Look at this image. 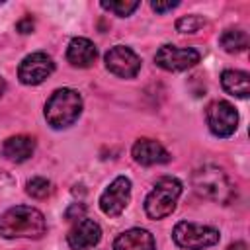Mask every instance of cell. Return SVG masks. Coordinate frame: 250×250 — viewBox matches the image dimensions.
Masks as SVG:
<instances>
[{
    "label": "cell",
    "mask_w": 250,
    "mask_h": 250,
    "mask_svg": "<svg viewBox=\"0 0 250 250\" xmlns=\"http://www.w3.org/2000/svg\"><path fill=\"white\" fill-rule=\"evenodd\" d=\"M47 230L43 213L29 205H16L0 215L2 238H41Z\"/></svg>",
    "instance_id": "1"
},
{
    "label": "cell",
    "mask_w": 250,
    "mask_h": 250,
    "mask_svg": "<svg viewBox=\"0 0 250 250\" xmlns=\"http://www.w3.org/2000/svg\"><path fill=\"white\" fill-rule=\"evenodd\" d=\"M45 119L53 129H66L76 123L82 113V98L72 88L55 90L45 102Z\"/></svg>",
    "instance_id": "2"
},
{
    "label": "cell",
    "mask_w": 250,
    "mask_h": 250,
    "mask_svg": "<svg viewBox=\"0 0 250 250\" xmlns=\"http://www.w3.org/2000/svg\"><path fill=\"white\" fill-rule=\"evenodd\" d=\"M191 186L199 197H205V199H211L217 203H229L234 193L227 172L215 164L199 166L191 174Z\"/></svg>",
    "instance_id": "3"
},
{
    "label": "cell",
    "mask_w": 250,
    "mask_h": 250,
    "mask_svg": "<svg viewBox=\"0 0 250 250\" xmlns=\"http://www.w3.org/2000/svg\"><path fill=\"white\" fill-rule=\"evenodd\" d=\"M182 195V182L174 176H162L154 182L152 189L145 199V213L148 219H164L174 213L176 203Z\"/></svg>",
    "instance_id": "4"
},
{
    "label": "cell",
    "mask_w": 250,
    "mask_h": 250,
    "mask_svg": "<svg viewBox=\"0 0 250 250\" xmlns=\"http://www.w3.org/2000/svg\"><path fill=\"white\" fill-rule=\"evenodd\" d=\"M172 238H174L176 246H180L184 250H203V248L215 246L219 242L221 234L213 227L180 221L172 230Z\"/></svg>",
    "instance_id": "5"
},
{
    "label": "cell",
    "mask_w": 250,
    "mask_h": 250,
    "mask_svg": "<svg viewBox=\"0 0 250 250\" xmlns=\"http://www.w3.org/2000/svg\"><path fill=\"white\" fill-rule=\"evenodd\" d=\"M205 119H207L209 131L219 139H227V137L234 135V131L238 127V113H236L234 105L225 100L211 102L207 105Z\"/></svg>",
    "instance_id": "6"
},
{
    "label": "cell",
    "mask_w": 250,
    "mask_h": 250,
    "mask_svg": "<svg viewBox=\"0 0 250 250\" xmlns=\"http://www.w3.org/2000/svg\"><path fill=\"white\" fill-rule=\"evenodd\" d=\"M201 61V53L191 47H176V45H162L156 55L154 62L168 70V72H182L195 66Z\"/></svg>",
    "instance_id": "7"
},
{
    "label": "cell",
    "mask_w": 250,
    "mask_h": 250,
    "mask_svg": "<svg viewBox=\"0 0 250 250\" xmlns=\"http://www.w3.org/2000/svg\"><path fill=\"white\" fill-rule=\"evenodd\" d=\"M53 70H55L53 59L47 53L37 51V53L27 55L20 62V66H18V78L25 86H37L45 78H49L53 74Z\"/></svg>",
    "instance_id": "8"
},
{
    "label": "cell",
    "mask_w": 250,
    "mask_h": 250,
    "mask_svg": "<svg viewBox=\"0 0 250 250\" xmlns=\"http://www.w3.org/2000/svg\"><path fill=\"white\" fill-rule=\"evenodd\" d=\"M131 199V180L117 176L100 195V209L107 217H117L125 211Z\"/></svg>",
    "instance_id": "9"
},
{
    "label": "cell",
    "mask_w": 250,
    "mask_h": 250,
    "mask_svg": "<svg viewBox=\"0 0 250 250\" xmlns=\"http://www.w3.org/2000/svg\"><path fill=\"white\" fill-rule=\"evenodd\" d=\"M104 61H105V68L119 78H135L141 70L139 55L131 47H125V45L111 47L104 55Z\"/></svg>",
    "instance_id": "10"
},
{
    "label": "cell",
    "mask_w": 250,
    "mask_h": 250,
    "mask_svg": "<svg viewBox=\"0 0 250 250\" xmlns=\"http://www.w3.org/2000/svg\"><path fill=\"white\" fill-rule=\"evenodd\" d=\"M102 238V229L96 221L92 219H78L74 221V225L70 227L68 234H66V242L72 250H88L94 248Z\"/></svg>",
    "instance_id": "11"
},
{
    "label": "cell",
    "mask_w": 250,
    "mask_h": 250,
    "mask_svg": "<svg viewBox=\"0 0 250 250\" xmlns=\"http://www.w3.org/2000/svg\"><path fill=\"white\" fill-rule=\"evenodd\" d=\"M131 156L137 164L143 166H154V164H166L170 162V152L154 139H139L135 141L131 148Z\"/></svg>",
    "instance_id": "12"
},
{
    "label": "cell",
    "mask_w": 250,
    "mask_h": 250,
    "mask_svg": "<svg viewBox=\"0 0 250 250\" xmlns=\"http://www.w3.org/2000/svg\"><path fill=\"white\" fill-rule=\"evenodd\" d=\"M98 59L96 45L86 37H72L66 49V61L76 68H88Z\"/></svg>",
    "instance_id": "13"
},
{
    "label": "cell",
    "mask_w": 250,
    "mask_h": 250,
    "mask_svg": "<svg viewBox=\"0 0 250 250\" xmlns=\"http://www.w3.org/2000/svg\"><path fill=\"white\" fill-rule=\"evenodd\" d=\"M113 250H156V242L146 229H129L113 240Z\"/></svg>",
    "instance_id": "14"
},
{
    "label": "cell",
    "mask_w": 250,
    "mask_h": 250,
    "mask_svg": "<svg viewBox=\"0 0 250 250\" xmlns=\"http://www.w3.org/2000/svg\"><path fill=\"white\" fill-rule=\"evenodd\" d=\"M35 150V141L27 135L8 137L2 145V154L12 162H25Z\"/></svg>",
    "instance_id": "15"
},
{
    "label": "cell",
    "mask_w": 250,
    "mask_h": 250,
    "mask_svg": "<svg viewBox=\"0 0 250 250\" xmlns=\"http://www.w3.org/2000/svg\"><path fill=\"white\" fill-rule=\"evenodd\" d=\"M221 86L227 94L234 98H248L250 96V76L244 70L227 68L221 74Z\"/></svg>",
    "instance_id": "16"
},
{
    "label": "cell",
    "mask_w": 250,
    "mask_h": 250,
    "mask_svg": "<svg viewBox=\"0 0 250 250\" xmlns=\"http://www.w3.org/2000/svg\"><path fill=\"white\" fill-rule=\"evenodd\" d=\"M219 45L227 53H242L248 47V33L244 29H225L219 35Z\"/></svg>",
    "instance_id": "17"
},
{
    "label": "cell",
    "mask_w": 250,
    "mask_h": 250,
    "mask_svg": "<svg viewBox=\"0 0 250 250\" xmlns=\"http://www.w3.org/2000/svg\"><path fill=\"white\" fill-rule=\"evenodd\" d=\"M100 6L107 12H113L119 18H127L141 6V2L139 0H113V2H100Z\"/></svg>",
    "instance_id": "18"
},
{
    "label": "cell",
    "mask_w": 250,
    "mask_h": 250,
    "mask_svg": "<svg viewBox=\"0 0 250 250\" xmlns=\"http://www.w3.org/2000/svg\"><path fill=\"white\" fill-rule=\"evenodd\" d=\"M207 23V20L199 14H189V16H182L178 21H176V29L180 33H197L203 25Z\"/></svg>",
    "instance_id": "19"
},
{
    "label": "cell",
    "mask_w": 250,
    "mask_h": 250,
    "mask_svg": "<svg viewBox=\"0 0 250 250\" xmlns=\"http://www.w3.org/2000/svg\"><path fill=\"white\" fill-rule=\"evenodd\" d=\"M51 182L47 180V178H41V176H37V178H31V180H27V184H25V191H27V195H31V197H35V199H45L49 193H51Z\"/></svg>",
    "instance_id": "20"
},
{
    "label": "cell",
    "mask_w": 250,
    "mask_h": 250,
    "mask_svg": "<svg viewBox=\"0 0 250 250\" xmlns=\"http://www.w3.org/2000/svg\"><path fill=\"white\" fill-rule=\"evenodd\" d=\"M178 6H180L178 0H168V2H160V0H156V2H150V8H152L156 14H166V12H170V10L178 8Z\"/></svg>",
    "instance_id": "21"
},
{
    "label": "cell",
    "mask_w": 250,
    "mask_h": 250,
    "mask_svg": "<svg viewBox=\"0 0 250 250\" xmlns=\"http://www.w3.org/2000/svg\"><path fill=\"white\" fill-rule=\"evenodd\" d=\"M16 29H18L20 33H31V31H33V18H31V16L21 18V20L16 23Z\"/></svg>",
    "instance_id": "22"
},
{
    "label": "cell",
    "mask_w": 250,
    "mask_h": 250,
    "mask_svg": "<svg viewBox=\"0 0 250 250\" xmlns=\"http://www.w3.org/2000/svg\"><path fill=\"white\" fill-rule=\"evenodd\" d=\"M4 90H6V82H4V78L0 76V96L4 94Z\"/></svg>",
    "instance_id": "23"
}]
</instances>
